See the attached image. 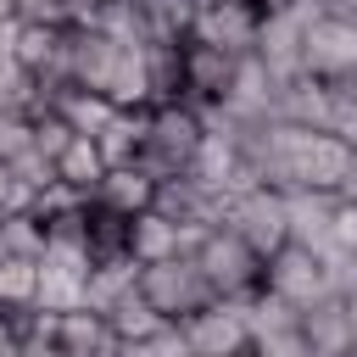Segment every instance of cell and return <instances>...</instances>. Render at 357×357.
Masks as SVG:
<instances>
[{
	"mask_svg": "<svg viewBox=\"0 0 357 357\" xmlns=\"http://www.w3.org/2000/svg\"><path fill=\"white\" fill-rule=\"evenodd\" d=\"M95 6H100V0H61L67 28H89V22H95Z\"/></svg>",
	"mask_w": 357,
	"mask_h": 357,
	"instance_id": "e575fe53",
	"label": "cell"
},
{
	"mask_svg": "<svg viewBox=\"0 0 357 357\" xmlns=\"http://www.w3.org/2000/svg\"><path fill=\"white\" fill-rule=\"evenodd\" d=\"M56 351L61 357H123V340L112 335L106 312L73 307V312H56Z\"/></svg>",
	"mask_w": 357,
	"mask_h": 357,
	"instance_id": "4fadbf2b",
	"label": "cell"
},
{
	"mask_svg": "<svg viewBox=\"0 0 357 357\" xmlns=\"http://www.w3.org/2000/svg\"><path fill=\"white\" fill-rule=\"evenodd\" d=\"M234 357H251V351H234Z\"/></svg>",
	"mask_w": 357,
	"mask_h": 357,
	"instance_id": "f35d334b",
	"label": "cell"
},
{
	"mask_svg": "<svg viewBox=\"0 0 357 357\" xmlns=\"http://www.w3.org/2000/svg\"><path fill=\"white\" fill-rule=\"evenodd\" d=\"M134 6H139V22H145V39L184 45V39H190V22H195V6H201V0H134Z\"/></svg>",
	"mask_w": 357,
	"mask_h": 357,
	"instance_id": "cb8c5ba5",
	"label": "cell"
},
{
	"mask_svg": "<svg viewBox=\"0 0 357 357\" xmlns=\"http://www.w3.org/2000/svg\"><path fill=\"white\" fill-rule=\"evenodd\" d=\"M39 296V257H0V312H28Z\"/></svg>",
	"mask_w": 357,
	"mask_h": 357,
	"instance_id": "484cf974",
	"label": "cell"
},
{
	"mask_svg": "<svg viewBox=\"0 0 357 357\" xmlns=\"http://www.w3.org/2000/svg\"><path fill=\"white\" fill-rule=\"evenodd\" d=\"M273 112H279V123H296V128H329V84L312 73H296L279 84Z\"/></svg>",
	"mask_w": 357,
	"mask_h": 357,
	"instance_id": "2e32d148",
	"label": "cell"
},
{
	"mask_svg": "<svg viewBox=\"0 0 357 357\" xmlns=\"http://www.w3.org/2000/svg\"><path fill=\"white\" fill-rule=\"evenodd\" d=\"M123 61V39L100 33V28H67V84L73 89H112V73Z\"/></svg>",
	"mask_w": 357,
	"mask_h": 357,
	"instance_id": "8fae6325",
	"label": "cell"
},
{
	"mask_svg": "<svg viewBox=\"0 0 357 357\" xmlns=\"http://www.w3.org/2000/svg\"><path fill=\"white\" fill-rule=\"evenodd\" d=\"M39 251H45L39 212H0V257H39Z\"/></svg>",
	"mask_w": 357,
	"mask_h": 357,
	"instance_id": "f1b7e54d",
	"label": "cell"
},
{
	"mask_svg": "<svg viewBox=\"0 0 357 357\" xmlns=\"http://www.w3.org/2000/svg\"><path fill=\"white\" fill-rule=\"evenodd\" d=\"M33 145V128H28V112H11V106H0V162H11V156H22Z\"/></svg>",
	"mask_w": 357,
	"mask_h": 357,
	"instance_id": "d6a6232c",
	"label": "cell"
},
{
	"mask_svg": "<svg viewBox=\"0 0 357 357\" xmlns=\"http://www.w3.org/2000/svg\"><path fill=\"white\" fill-rule=\"evenodd\" d=\"M139 290H145V301H151L167 324H184L190 312H201V307L212 301V284H206V273L195 268L190 251L162 257V262H145V268H139Z\"/></svg>",
	"mask_w": 357,
	"mask_h": 357,
	"instance_id": "277c9868",
	"label": "cell"
},
{
	"mask_svg": "<svg viewBox=\"0 0 357 357\" xmlns=\"http://www.w3.org/2000/svg\"><path fill=\"white\" fill-rule=\"evenodd\" d=\"M145 67H151V106L184 100V45L145 39Z\"/></svg>",
	"mask_w": 357,
	"mask_h": 357,
	"instance_id": "7402d4cb",
	"label": "cell"
},
{
	"mask_svg": "<svg viewBox=\"0 0 357 357\" xmlns=\"http://www.w3.org/2000/svg\"><path fill=\"white\" fill-rule=\"evenodd\" d=\"M17 22H50V28H67L61 0H17Z\"/></svg>",
	"mask_w": 357,
	"mask_h": 357,
	"instance_id": "836d02e7",
	"label": "cell"
},
{
	"mask_svg": "<svg viewBox=\"0 0 357 357\" xmlns=\"http://www.w3.org/2000/svg\"><path fill=\"white\" fill-rule=\"evenodd\" d=\"M195 245V234L190 229H178L173 218H162L156 206H145V212H134L128 218V257L145 268V262H162V257H178V251H190Z\"/></svg>",
	"mask_w": 357,
	"mask_h": 357,
	"instance_id": "9a60e30c",
	"label": "cell"
},
{
	"mask_svg": "<svg viewBox=\"0 0 357 357\" xmlns=\"http://www.w3.org/2000/svg\"><path fill=\"white\" fill-rule=\"evenodd\" d=\"M229 73H234V56H229V50H212V45L184 39V100H190L195 112L223 100Z\"/></svg>",
	"mask_w": 357,
	"mask_h": 357,
	"instance_id": "5bb4252c",
	"label": "cell"
},
{
	"mask_svg": "<svg viewBox=\"0 0 357 357\" xmlns=\"http://www.w3.org/2000/svg\"><path fill=\"white\" fill-rule=\"evenodd\" d=\"M190 357H234V351H251V329H245V301H223L212 296L201 312H190L178 324Z\"/></svg>",
	"mask_w": 357,
	"mask_h": 357,
	"instance_id": "52a82bcc",
	"label": "cell"
},
{
	"mask_svg": "<svg viewBox=\"0 0 357 357\" xmlns=\"http://www.w3.org/2000/svg\"><path fill=\"white\" fill-rule=\"evenodd\" d=\"M89 201L106 206V212H117V218H134V212H145L156 201V178L139 173L134 162H123V167H106V178L89 190Z\"/></svg>",
	"mask_w": 357,
	"mask_h": 357,
	"instance_id": "e0dca14e",
	"label": "cell"
},
{
	"mask_svg": "<svg viewBox=\"0 0 357 357\" xmlns=\"http://www.w3.org/2000/svg\"><path fill=\"white\" fill-rule=\"evenodd\" d=\"M346 206H357V151H351V162H346V178H340V190H335Z\"/></svg>",
	"mask_w": 357,
	"mask_h": 357,
	"instance_id": "8d00e7d4",
	"label": "cell"
},
{
	"mask_svg": "<svg viewBox=\"0 0 357 357\" xmlns=\"http://www.w3.org/2000/svg\"><path fill=\"white\" fill-rule=\"evenodd\" d=\"M318 11L312 6H284V11H262V22H257V45H251V56L284 84V78H296L301 73V33H307V22H312Z\"/></svg>",
	"mask_w": 357,
	"mask_h": 357,
	"instance_id": "30bf717a",
	"label": "cell"
},
{
	"mask_svg": "<svg viewBox=\"0 0 357 357\" xmlns=\"http://www.w3.org/2000/svg\"><path fill=\"white\" fill-rule=\"evenodd\" d=\"M262 290H273V296L290 301V307H312V301L335 296V279H329L324 251H312V245H301V240H284V245L262 262Z\"/></svg>",
	"mask_w": 357,
	"mask_h": 357,
	"instance_id": "5b68a950",
	"label": "cell"
},
{
	"mask_svg": "<svg viewBox=\"0 0 357 357\" xmlns=\"http://www.w3.org/2000/svg\"><path fill=\"white\" fill-rule=\"evenodd\" d=\"M117 251H128V218L89 201V257H117Z\"/></svg>",
	"mask_w": 357,
	"mask_h": 357,
	"instance_id": "4dcf8cb0",
	"label": "cell"
},
{
	"mask_svg": "<svg viewBox=\"0 0 357 357\" xmlns=\"http://www.w3.org/2000/svg\"><path fill=\"white\" fill-rule=\"evenodd\" d=\"M145 128H151V106H117L89 139L100 145V156H106V167H123V162H134L139 156V145H145Z\"/></svg>",
	"mask_w": 357,
	"mask_h": 357,
	"instance_id": "ac0fdd59",
	"label": "cell"
},
{
	"mask_svg": "<svg viewBox=\"0 0 357 357\" xmlns=\"http://www.w3.org/2000/svg\"><path fill=\"white\" fill-rule=\"evenodd\" d=\"M335 206H340V195L335 190H284V218H290V240H301V245H324V234H329V223H335Z\"/></svg>",
	"mask_w": 357,
	"mask_h": 357,
	"instance_id": "d6986e66",
	"label": "cell"
},
{
	"mask_svg": "<svg viewBox=\"0 0 357 357\" xmlns=\"http://www.w3.org/2000/svg\"><path fill=\"white\" fill-rule=\"evenodd\" d=\"M296 335H301V351L307 357H351V346H357V329H351L340 296H324V301L301 307Z\"/></svg>",
	"mask_w": 357,
	"mask_h": 357,
	"instance_id": "7c38bea8",
	"label": "cell"
},
{
	"mask_svg": "<svg viewBox=\"0 0 357 357\" xmlns=\"http://www.w3.org/2000/svg\"><path fill=\"white\" fill-rule=\"evenodd\" d=\"M139 284V262L128 257V251H117V257H95L89 262V273H84V307H95V312H106L117 296H128Z\"/></svg>",
	"mask_w": 357,
	"mask_h": 357,
	"instance_id": "44dd1931",
	"label": "cell"
},
{
	"mask_svg": "<svg viewBox=\"0 0 357 357\" xmlns=\"http://www.w3.org/2000/svg\"><path fill=\"white\" fill-rule=\"evenodd\" d=\"M296 324H301V307L279 301L273 290H257V296H245V329H251V351L290 340V335H296Z\"/></svg>",
	"mask_w": 357,
	"mask_h": 357,
	"instance_id": "ffe728a7",
	"label": "cell"
},
{
	"mask_svg": "<svg viewBox=\"0 0 357 357\" xmlns=\"http://www.w3.org/2000/svg\"><path fill=\"white\" fill-rule=\"evenodd\" d=\"M190 257H195V268L206 273L212 296H223V301H245V296L262 290V257H257L229 223L201 229L195 245H190Z\"/></svg>",
	"mask_w": 357,
	"mask_h": 357,
	"instance_id": "7a4b0ae2",
	"label": "cell"
},
{
	"mask_svg": "<svg viewBox=\"0 0 357 357\" xmlns=\"http://www.w3.org/2000/svg\"><path fill=\"white\" fill-rule=\"evenodd\" d=\"M56 178L73 184L78 195H89V190L106 178V156H100V145H95L89 134H73V139L61 145V156H56Z\"/></svg>",
	"mask_w": 357,
	"mask_h": 357,
	"instance_id": "603a6c76",
	"label": "cell"
},
{
	"mask_svg": "<svg viewBox=\"0 0 357 357\" xmlns=\"http://www.w3.org/2000/svg\"><path fill=\"white\" fill-rule=\"evenodd\" d=\"M223 201H229V195H223L218 184H206L201 173H190V167H184V173H173V178H162V184H156V201H151V206H156L162 218H173L178 229L201 234V229L223 223Z\"/></svg>",
	"mask_w": 357,
	"mask_h": 357,
	"instance_id": "ba28073f",
	"label": "cell"
},
{
	"mask_svg": "<svg viewBox=\"0 0 357 357\" xmlns=\"http://www.w3.org/2000/svg\"><path fill=\"white\" fill-rule=\"evenodd\" d=\"M223 223L268 262L284 240H290V218H284V190H273V184H245V190H234L229 201H223Z\"/></svg>",
	"mask_w": 357,
	"mask_h": 357,
	"instance_id": "3957f363",
	"label": "cell"
},
{
	"mask_svg": "<svg viewBox=\"0 0 357 357\" xmlns=\"http://www.w3.org/2000/svg\"><path fill=\"white\" fill-rule=\"evenodd\" d=\"M201 134H206V123H201V112H195L190 100L151 106V128H145V145H139L134 167L151 173V178L162 184V178H173V173H184V167L195 162Z\"/></svg>",
	"mask_w": 357,
	"mask_h": 357,
	"instance_id": "6da1fadb",
	"label": "cell"
},
{
	"mask_svg": "<svg viewBox=\"0 0 357 357\" xmlns=\"http://www.w3.org/2000/svg\"><path fill=\"white\" fill-rule=\"evenodd\" d=\"M123 357H190V346H184L178 324H162V329L145 335V340H123Z\"/></svg>",
	"mask_w": 357,
	"mask_h": 357,
	"instance_id": "1f68e13d",
	"label": "cell"
},
{
	"mask_svg": "<svg viewBox=\"0 0 357 357\" xmlns=\"http://www.w3.org/2000/svg\"><path fill=\"white\" fill-rule=\"evenodd\" d=\"M89 28H100V33L123 39V45H145V22H139V6L134 0H100Z\"/></svg>",
	"mask_w": 357,
	"mask_h": 357,
	"instance_id": "f546056e",
	"label": "cell"
},
{
	"mask_svg": "<svg viewBox=\"0 0 357 357\" xmlns=\"http://www.w3.org/2000/svg\"><path fill=\"white\" fill-rule=\"evenodd\" d=\"M106 324H112V335H117V340H145V335H156L167 318H162V312L145 301V290L134 284L128 296H117V301L106 307Z\"/></svg>",
	"mask_w": 357,
	"mask_h": 357,
	"instance_id": "d4e9b609",
	"label": "cell"
},
{
	"mask_svg": "<svg viewBox=\"0 0 357 357\" xmlns=\"http://www.w3.org/2000/svg\"><path fill=\"white\" fill-rule=\"evenodd\" d=\"M50 106L61 112V123H67L73 134H95V128H100V123H106V117L117 112V106H112L106 95H95V89H73V84H67V89H61V95H56Z\"/></svg>",
	"mask_w": 357,
	"mask_h": 357,
	"instance_id": "4316f807",
	"label": "cell"
},
{
	"mask_svg": "<svg viewBox=\"0 0 357 357\" xmlns=\"http://www.w3.org/2000/svg\"><path fill=\"white\" fill-rule=\"evenodd\" d=\"M357 67V17H335V11H318L301 33V73L335 84Z\"/></svg>",
	"mask_w": 357,
	"mask_h": 357,
	"instance_id": "8992f818",
	"label": "cell"
},
{
	"mask_svg": "<svg viewBox=\"0 0 357 357\" xmlns=\"http://www.w3.org/2000/svg\"><path fill=\"white\" fill-rule=\"evenodd\" d=\"M17 351H22V329L11 312H0V357H17Z\"/></svg>",
	"mask_w": 357,
	"mask_h": 357,
	"instance_id": "d590c367",
	"label": "cell"
},
{
	"mask_svg": "<svg viewBox=\"0 0 357 357\" xmlns=\"http://www.w3.org/2000/svg\"><path fill=\"white\" fill-rule=\"evenodd\" d=\"M324 11H335V17H357V0H324Z\"/></svg>",
	"mask_w": 357,
	"mask_h": 357,
	"instance_id": "74e56055",
	"label": "cell"
},
{
	"mask_svg": "<svg viewBox=\"0 0 357 357\" xmlns=\"http://www.w3.org/2000/svg\"><path fill=\"white\" fill-rule=\"evenodd\" d=\"M257 22H262L257 0H201L195 22H190V39L212 45V50H229V56H251Z\"/></svg>",
	"mask_w": 357,
	"mask_h": 357,
	"instance_id": "9c48e42d",
	"label": "cell"
},
{
	"mask_svg": "<svg viewBox=\"0 0 357 357\" xmlns=\"http://www.w3.org/2000/svg\"><path fill=\"white\" fill-rule=\"evenodd\" d=\"M351 357H357V346H351Z\"/></svg>",
	"mask_w": 357,
	"mask_h": 357,
	"instance_id": "ab89813d",
	"label": "cell"
},
{
	"mask_svg": "<svg viewBox=\"0 0 357 357\" xmlns=\"http://www.w3.org/2000/svg\"><path fill=\"white\" fill-rule=\"evenodd\" d=\"M33 307H45V312H73V307H84V273L56 268V262H39V296H33Z\"/></svg>",
	"mask_w": 357,
	"mask_h": 357,
	"instance_id": "83f0119b",
	"label": "cell"
}]
</instances>
